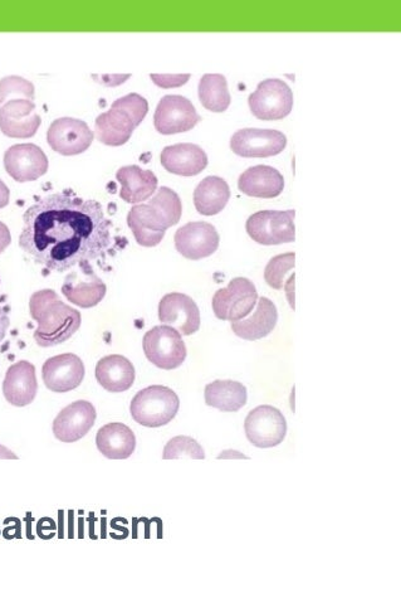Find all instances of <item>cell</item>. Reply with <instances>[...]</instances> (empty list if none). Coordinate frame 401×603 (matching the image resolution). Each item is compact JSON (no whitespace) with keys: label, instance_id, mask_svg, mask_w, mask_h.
<instances>
[{"label":"cell","instance_id":"cell-1","mask_svg":"<svg viewBox=\"0 0 401 603\" xmlns=\"http://www.w3.org/2000/svg\"><path fill=\"white\" fill-rule=\"evenodd\" d=\"M19 247L47 270L65 272L105 256L111 221L97 201L71 192L48 194L23 215Z\"/></svg>","mask_w":401,"mask_h":603},{"label":"cell","instance_id":"cell-2","mask_svg":"<svg viewBox=\"0 0 401 603\" xmlns=\"http://www.w3.org/2000/svg\"><path fill=\"white\" fill-rule=\"evenodd\" d=\"M183 215L182 199L168 187H161L149 203L136 204L127 215V225L140 246L155 247L166 230L178 225Z\"/></svg>","mask_w":401,"mask_h":603},{"label":"cell","instance_id":"cell-3","mask_svg":"<svg viewBox=\"0 0 401 603\" xmlns=\"http://www.w3.org/2000/svg\"><path fill=\"white\" fill-rule=\"evenodd\" d=\"M29 311L38 323L33 338L39 347L51 348L65 343L81 328L80 311L63 303L56 291L51 289L34 293L29 300Z\"/></svg>","mask_w":401,"mask_h":603},{"label":"cell","instance_id":"cell-4","mask_svg":"<svg viewBox=\"0 0 401 603\" xmlns=\"http://www.w3.org/2000/svg\"><path fill=\"white\" fill-rule=\"evenodd\" d=\"M180 400L173 389L150 386L132 398L130 412L139 425L156 429L168 425L178 415Z\"/></svg>","mask_w":401,"mask_h":603},{"label":"cell","instance_id":"cell-5","mask_svg":"<svg viewBox=\"0 0 401 603\" xmlns=\"http://www.w3.org/2000/svg\"><path fill=\"white\" fill-rule=\"evenodd\" d=\"M143 348L148 361L164 371L179 368L188 356L183 335L164 324L154 327L144 335Z\"/></svg>","mask_w":401,"mask_h":603},{"label":"cell","instance_id":"cell-6","mask_svg":"<svg viewBox=\"0 0 401 603\" xmlns=\"http://www.w3.org/2000/svg\"><path fill=\"white\" fill-rule=\"evenodd\" d=\"M296 212L261 211L248 218L246 230L254 242L263 246H277L296 240Z\"/></svg>","mask_w":401,"mask_h":603},{"label":"cell","instance_id":"cell-7","mask_svg":"<svg viewBox=\"0 0 401 603\" xmlns=\"http://www.w3.org/2000/svg\"><path fill=\"white\" fill-rule=\"evenodd\" d=\"M258 300L256 286L246 277H236L228 288L220 289L213 296L215 316L224 322H239L252 313Z\"/></svg>","mask_w":401,"mask_h":603},{"label":"cell","instance_id":"cell-8","mask_svg":"<svg viewBox=\"0 0 401 603\" xmlns=\"http://www.w3.org/2000/svg\"><path fill=\"white\" fill-rule=\"evenodd\" d=\"M248 105L252 114L259 120H282L287 118L293 109V92L283 80H264L257 90L249 95Z\"/></svg>","mask_w":401,"mask_h":603},{"label":"cell","instance_id":"cell-9","mask_svg":"<svg viewBox=\"0 0 401 603\" xmlns=\"http://www.w3.org/2000/svg\"><path fill=\"white\" fill-rule=\"evenodd\" d=\"M244 431L249 442L258 449L281 445L287 435V421L278 408L262 405L248 413Z\"/></svg>","mask_w":401,"mask_h":603},{"label":"cell","instance_id":"cell-10","mask_svg":"<svg viewBox=\"0 0 401 603\" xmlns=\"http://www.w3.org/2000/svg\"><path fill=\"white\" fill-rule=\"evenodd\" d=\"M62 285L66 299L78 308L90 309L99 305L106 296L105 282L96 275L91 262H81L73 267Z\"/></svg>","mask_w":401,"mask_h":603},{"label":"cell","instance_id":"cell-11","mask_svg":"<svg viewBox=\"0 0 401 603\" xmlns=\"http://www.w3.org/2000/svg\"><path fill=\"white\" fill-rule=\"evenodd\" d=\"M202 121L192 101L180 95H166L154 115L156 131L163 135L187 133Z\"/></svg>","mask_w":401,"mask_h":603},{"label":"cell","instance_id":"cell-12","mask_svg":"<svg viewBox=\"0 0 401 603\" xmlns=\"http://www.w3.org/2000/svg\"><path fill=\"white\" fill-rule=\"evenodd\" d=\"M286 147V135L278 130L242 129L231 139L232 152L242 158L276 157Z\"/></svg>","mask_w":401,"mask_h":603},{"label":"cell","instance_id":"cell-13","mask_svg":"<svg viewBox=\"0 0 401 603\" xmlns=\"http://www.w3.org/2000/svg\"><path fill=\"white\" fill-rule=\"evenodd\" d=\"M94 131L80 119L61 118L48 129L47 141L56 153L71 157L86 152L94 141Z\"/></svg>","mask_w":401,"mask_h":603},{"label":"cell","instance_id":"cell-14","mask_svg":"<svg viewBox=\"0 0 401 603\" xmlns=\"http://www.w3.org/2000/svg\"><path fill=\"white\" fill-rule=\"evenodd\" d=\"M220 237L208 222H189L175 233V247L185 259L198 261L217 252Z\"/></svg>","mask_w":401,"mask_h":603},{"label":"cell","instance_id":"cell-15","mask_svg":"<svg viewBox=\"0 0 401 603\" xmlns=\"http://www.w3.org/2000/svg\"><path fill=\"white\" fill-rule=\"evenodd\" d=\"M4 168L14 181L33 182L47 173L48 158L37 145H13L4 154Z\"/></svg>","mask_w":401,"mask_h":603},{"label":"cell","instance_id":"cell-16","mask_svg":"<svg viewBox=\"0 0 401 603\" xmlns=\"http://www.w3.org/2000/svg\"><path fill=\"white\" fill-rule=\"evenodd\" d=\"M85 373V364L73 353L47 359L42 367L43 382L55 393H67L80 387Z\"/></svg>","mask_w":401,"mask_h":603},{"label":"cell","instance_id":"cell-17","mask_svg":"<svg viewBox=\"0 0 401 603\" xmlns=\"http://www.w3.org/2000/svg\"><path fill=\"white\" fill-rule=\"evenodd\" d=\"M159 320L164 325L189 337L200 329V311L190 296L182 293L165 295L159 303Z\"/></svg>","mask_w":401,"mask_h":603},{"label":"cell","instance_id":"cell-18","mask_svg":"<svg viewBox=\"0 0 401 603\" xmlns=\"http://www.w3.org/2000/svg\"><path fill=\"white\" fill-rule=\"evenodd\" d=\"M96 408L88 401H77L63 408L53 421V434L65 444L83 439L96 422Z\"/></svg>","mask_w":401,"mask_h":603},{"label":"cell","instance_id":"cell-19","mask_svg":"<svg viewBox=\"0 0 401 603\" xmlns=\"http://www.w3.org/2000/svg\"><path fill=\"white\" fill-rule=\"evenodd\" d=\"M41 123V116L31 100L12 99L0 106V130L9 138H32Z\"/></svg>","mask_w":401,"mask_h":603},{"label":"cell","instance_id":"cell-20","mask_svg":"<svg viewBox=\"0 0 401 603\" xmlns=\"http://www.w3.org/2000/svg\"><path fill=\"white\" fill-rule=\"evenodd\" d=\"M37 392L36 367L32 363L21 361L8 368L3 382V395L8 403L26 407L33 403Z\"/></svg>","mask_w":401,"mask_h":603},{"label":"cell","instance_id":"cell-21","mask_svg":"<svg viewBox=\"0 0 401 603\" xmlns=\"http://www.w3.org/2000/svg\"><path fill=\"white\" fill-rule=\"evenodd\" d=\"M160 162L171 174L195 177L208 167V155L199 145L182 143L164 148Z\"/></svg>","mask_w":401,"mask_h":603},{"label":"cell","instance_id":"cell-22","mask_svg":"<svg viewBox=\"0 0 401 603\" xmlns=\"http://www.w3.org/2000/svg\"><path fill=\"white\" fill-rule=\"evenodd\" d=\"M239 191L248 197L271 199L281 196L285 178L270 165H256L246 170L238 179Z\"/></svg>","mask_w":401,"mask_h":603},{"label":"cell","instance_id":"cell-23","mask_svg":"<svg viewBox=\"0 0 401 603\" xmlns=\"http://www.w3.org/2000/svg\"><path fill=\"white\" fill-rule=\"evenodd\" d=\"M116 179L121 184V199L130 204L148 201L158 189L159 183L151 170L141 169L138 165L120 168Z\"/></svg>","mask_w":401,"mask_h":603},{"label":"cell","instance_id":"cell-24","mask_svg":"<svg viewBox=\"0 0 401 603\" xmlns=\"http://www.w3.org/2000/svg\"><path fill=\"white\" fill-rule=\"evenodd\" d=\"M135 368L129 359L112 354L100 359L96 366V379L100 386L111 393L129 391L135 382Z\"/></svg>","mask_w":401,"mask_h":603},{"label":"cell","instance_id":"cell-25","mask_svg":"<svg viewBox=\"0 0 401 603\" xmlns=\"http://www.w3.org/2000/svg\"><path fill=\"white\" fill-rule=\"evenodd\" d=\"M97 449L110 460H126L134 454L136 437L124 423H107L96 436Z\"/></svg>","mask_w":401,"mask_h":603},{"label":"cell","instance_id":"cell-26","mask_svg":"<svg viewBox=\"0 0 401 603\" xmlns=\"http://www.w3.org/2000/svg\"><path fill=\"white\" fill-rule=\"evenodd\" d=\"M278 322L276 305L270 299L261 298L258 301L256 313L249 319L232 323V330L237 337L249 342L268 337L275 330Z\"/></svg>","mask_w":401,"mask_h":603},{"label":"cell","instance_id":"cell-27","mask_svg":"<svg viewBox=\"0 0 401 603\" xmlns=\"http://www.w3.org/2000/svg\"><path fill=\"white\" fill-rule=\"evenodd\" d=\"M138 128L134 120L125 111L111 106L109 111L99 115L95 123L96 138L109 147H121L130 140L134 130Z\"/></svg>","mask_w":401,"mask_h":603},{"label":"cell","instance_id":"cell-28","mask_svg":"<svg viewBox=\"0 0 401 603\" xmlns=\"http://www.w3.org/2000/svg\"><path fill=\"white\" fill-rule=\"evenodd\" d=\"M205 403L222 412H238L247 405L246 386L237 381H214L205 387Z\"/></svg>","mask_w":401,"mask_h":603},{"label":"cell","instance_id":"cell-29","mask_svg":"<svg viewBox=\"0 0 401 603\" xmlns=\"http://www.w3.org/2000/svg\"><path fill=\"white\" fill-rule=\"evenodd\" d=\"M231 199V188L223 178L207 177L194 191V206L200 215L215 216L226 208Z\"/></svg>","mask_w":401,"mask_h":603},{"label":"cell","instance_id":"cell-30","mask_svg":"<svg viewBox=\"0 0 401 603\" xmlns=\"http://www.w3.org/2000/svg\"><path fill=\"white\" fill-rule=\"evenodd\" d=\"M199 100L205 109L213 113H224L231 106L232 97L226 77L208 74L202 77L198 86Z\"/></svg>","mask_w":401,"mask_h":603},{"label":"cell","instance_id":"cell-31","mask_svg":"<svg viewBox=\"0 0 401 603\" xmlns=\"http://www.w3.org/2000/svg\"><path fill=\"white\" fill-rule=\"evenodd\" d=\"M188 457L193 460H204L205 452L197 440L189 436H176L166 444L163 459L179 460Z\"/></svg>","mask_w":401,"mask_h":603},{"label":"cell","instance_id":"cell-32","mask_svg":"<svg viewBox=\"0 0 401 603\" xmlns=\"http://www.w3.org/2000/svg\"><path fill=\"white\" fill-rule=\"evenodd\" d=\"M295 252H288L285 255H278L268 262L264 270V280L272 289L282 290L285 288V276L288 271L295 269Z\"/></svg>","mask_w":401,"mask_h":603},{"label":"cell","instance_id":"cell-33","mask_svg":"<svg viewBox=\"0 0 401 603\" xmlns=\"http://www.w3.org/2000/svg\"><path fill=\"white\" fill-rule=\"evenodd\" d=\"M12 96L34 100V85L21 76H7L0 80V106L6 104Z\"/></svg>","mask_w":401,"mask_h":603},{"label":"cell","instance_id":"cell-34","mask_svg":"<svg viewBox=\"0 0 401 603\" xmlns=\"http://www.w3.org/2000/svg\"><path fill=\"white\" fill-rule=\"evenodd\" d=\"M111 106L125 111V113L130 115V118L134 120L136 126L143 123L145 116L148 115L149 111L148 101L139 94H129L120 97V99H117Z\"/></svg>","mask_w":401,"mask_h":603},{"label":"cell","instance_id":"cell-35","mask_svg":"<svg viewBox=\"0 0 401 603\" xmlns=\"http://www.w3.org/2000/svg\"><path fill=\"white\" fill-rule=\"evenodd\" d=\"M151 80L154 81L155 85L163 87V89H173V87H180L190 79V75H151Z\"/></svg>","mask_w":401,"mask_h":603},{"label":"cell","instance_id":"cell-36","mask_svg":"<svg viewBox=\"0 0 401 603\" xmlns=\"http://www.w3.org/2000/svg\"><path fill=\"white\" fill-rule=\"evenodd\" d=\"M9 325H11V319H9L7 310L0 305V343L6 338Z\"/></svg>","mask_w":401,"mask_h":603},{"label":"cell","instance_id":"cell-37","mask_svg":"<svg viewBox=\"0 0 401 603\" xmlns=\"http://www.w3.org/2000/svg\"><path fill=\"white\" fill-rule=\"evenodd\" d=\"M12 236L11 232H9V228L4 225L3 222H0V254H3L4 251L7 250V247L11 245Z\"/></svg>","mask_w":401,"mask_h":603},{"label":"cell","instance_id":"cell-38","mask_svg":"<svg viewBox=\"0 0 401 603\" xmlns=\"http://www.w3.org/2000/svg\"><path fill=\"white\" fill-rule=\"evenodd\" d=\"M9 198H11V192H9L6 183L0 179V209L8 206Z\"/></svg>","mask_w":401,"mask_h":603},{"label":"cell","instance_id":"cell-39","mask_svg":"<svg viewBox=\"0 0 401 603\" xmlns=\"http://www.w3.org/2000/svg\"><path fill=\"white\" fill-rule=\"evenodd\" d=\"M0 459L2 460H18V456L13 454V451L7 449L3 445H0Z\"/></svg>","mask_w":401,"mask_h":603},{"label":"cell","instance_id":"cell-40","mask_svg":"<svg viewBox=\"0 0 401 603\" xmlns=\"http://www.w3.org/2000/svg\"><path fill=\"white\" fill-rule=\"evenodd\" d=\"M287 282H288V286H291L293 284V282H295V275H292L290 277V279H288ZM286 291H287V294H288V298H290V294L292 293V295H293V286H292V291H291V289H288Z\"/></svg>","mask_w":401,"mask_h":603}]
</instances>
